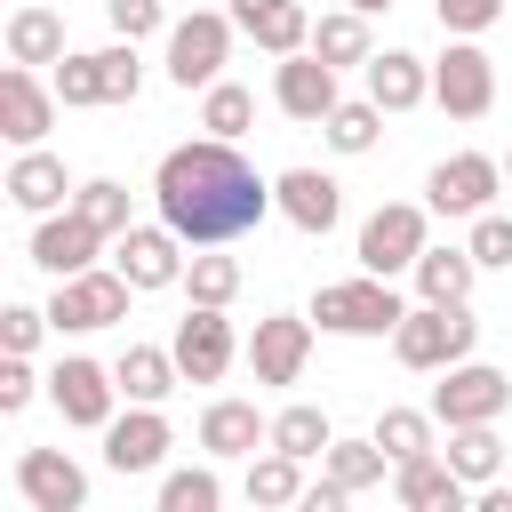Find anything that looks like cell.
<instances>
[{
    "instance_id": "47",
    "label": "cell",
    "mask_w": 512,
    "mask_h": 512,
    "mask_svg": "<svg viewBox=\"0 0 512 512\" xmlns=\"http://www.w3.org/2000/svg\"><path fill=\"white\" fill-rule=\"evenodd\" d=\"M480 512H512V488H496V480H488V488H480Z\"/></svg>"
},
{
    "instance_id": "42",
    "label": "cell",
    "mask_w": 512,
    "mask_h": 512,
    "mask_svg": "<svg viewBox=\"0 0 512 512\" xmlns=\"http://www.w3.org/2000/svg\"><path fill=\"white\" fill-rule=\"evenodd\" d=\"M432 8H440V32H448V40H480V32L504 16V0H432Z\"/></svg>"
},
{
    "instance_id": "8",
    "label": "cell",
    "mask_w": 512,
    "mask_h": 512,
    "mask_svg": "<svg viewBox=\"0 0 512 512\" xmlns=\"http://www.w3.org/2000/svg\"><path fill=\"white\" fill-rule=\"evenodd\" d=\"M424 216H432V208H416V200H384V208L360 224V272H384V280H392V272H416V256L432 248V240H424Z\"/></svg>"
},
{
    "instance_id": "4",
    "label": "cell",
    "mask_w": 512,
    "mask_h": 512,
    "mask_svg": "<svg viewBox=\"0 0 512 512\" xmlns=\"http://www.w3.org/2000/svg\"><path fill=\"white\" fill-rule=\"evenodd\" d=\"M232 8L216 16V8H192V16H176L168 24V80L192 96V88H216L224 80V56H232Z\"/></svg>"
},
{
    "instance_id": "16",
    "label": "cell",
    "mask_w": 512,
    "mask_h": 512,
    "mask_svg": "<svg viewBox=\"0 0 512 512\" xmlns=\"http://www.w3.org/2000/svg\"><path fill=\"white\" fill-rule=\"evenodd\" d=\"M56 104H64V96H56V88H40V72H32V64H8V72H0V136H8L16 152H24V144H40V136L56 128Z\"/></svg>"
},
{
    "instance_id": "36",
    "label": "cell",
    "mask_w": 512,
    "mask_h": 512,
    "mask_svg": "<svg viewBox=\"0 0 512 512\" xmlns=\"http://www.w3.org/2000/svg\"><path fill=\"white\" fill-rule=\"evenodd\" d=\"M72 208H80L104 240H120V232H128V184H120V176H88V184L72 192Z\"/></svg>"
},
{
    "instance_id": "20",
    "label": "cell",
    "mask_w": 512,
    "mask_h": 512,
    "mask_svg": "<svg viewBox=\"0 0 512 512\" xmlns=\"http://www.w3.org/2000/svg\"><path fill=\"white\" fill-rule=\"evenodd\" d=\"M272 192H280V216L296 224V232H336V216H344V184L336 176H320V168H288V176H272Z\"/></svg>"
},
{
    "instance_id": "29",
    "label": "cell",
    "mask_w": 512,
    "mask_h": 512,
    "mask_svg": "<svg viewBox=\"0 0 512 512\" xmlns=\"http://www.w3.org/2000/svg\"><path fill=\"white\" fill-rule=\"evenodd\" d=\"M320 136H328V152L360 160V152H376V136H384V104H376V96H360V104H336V112L320 120Z\"/></svg>"
},
{
    "instance_id": "34",
    "label": "cell",
    "mask_w": 512,
    "mask_h": 512,
    "mask_svg": "<svg viewBox=\"0 0 512 512\" xmlns=\"http://www.w3.org/2000/svg\"><path fill=\"white\" fill-rule=\"evenodd\" d=\"M248 120H256V96L240 88V80H216V88H200V128L208 136H248Z\"/></svg>"
},
{
    "instance_id": "46",
    "label": "cell",
    "mask_w": 512,
    "mask_h": 512,
    "mask_svg": "<svg viewBox=\"0 0 512 512\" xmlns=\"http://www.w3.org/2000/svg\"><path fill=\"white\" fill-rule=\"evenodd\" d=\"M344 504H352V496H344V488H336L328 472H320V480L304 488V512H344Z\"/></svg>"
},
{
    "instance_id": "49",
    "label": "cell",
    "mask_w": 512,
    "mask_h": 512,
    "mask_svg": "<svg viewBox=\"0 0 512 512\" xmlns=\"http://www.w3.org/2000/svg\"><path fill=\"white\" fill-rule=\"evenodd\" d=\"M504 176H512V160H504Z\"/></svg>"
},
{
    "instance_id": "2",
    "label": "cell",
    "mask_w": 512,
    "mask_h": 512,
    "mask_svg": "<svg viewBox=\"0 0 512 512\" xmlns=\"http://www.w3.org/2000/svg\"><path fill=\"white\" fill-rule=\"evenodd\" d=\"M472 344H480V320L464 304H408V320L392 328V352L416 376H440V368L472 360Z\"/></svg>"
},
{
    "instance_id": "17",
    "label": "cell",
    "mask_w": 512,
    "mask_h": 512,
    "mask_svg": "<svg viewBox=\"0 0 512 512\" xmlns=\"http://www.w3.org/2000/svg\"><path fill=\"white\" fill-rule=\"evenodd\" d=\"M304 360H312V320H296V312H264L256 336H248V368H256V384H296Z\"/></svg>"
},
{
    "instance_id": "3",
    "label": "cell",
    "mask_w": 512,
    "mask_h": 512,
    "mask_svg": "<svg viewBox=\"0 0 512 512\" xmlns=\"http://www.w3.org/2000/svg\"><path fill=\"white\" fill-rule=\"evenodd\" d=\"M312 320H320L328 336H392V328L408 320V304H400V288H392L384 272H360V280H320Z\"/></svg>"
},
{
    "instance_id": "33",
    "label": "cell",
    "mask_w": 512,
    "mask_h": 512,
    "mask_svg": "<svg viewBox=\"0 0 512 512\" xmlns=\"http://www.w3.org/2000/svg\"><path fill=\"white\" fill-rule=\"evenodd\" d=\"M328 440H336V424H328L312 400H296V408H280V416H272V448H288V456H304V464H312V456H328Z\"/></svg>"
},
{
    "instance_id": "25",
    "label": "cell",
    "mask_w": 512,
    "mask_h": 512,
    "mask_svg": "<svg viewBox=\"0 0 512 512\" xmlns=\"http://www.w3.org/2000/svg\"><path fill=\"white\" fill-rule=\"evenodd\" d=\"M472 280H480V256L472 248H424L416 256V296L424 304H464Z\"/></svg>"
},
{
    "instance_id": "9",
    "label": "cell",
    "mask_w": 512,
    "mask_h": 512,
    "mask_svg": "<svg viewBox=\"0 0 512 512\" xmlns=\"http://www.w3.org/2000/svg\"><path fill=\"white\" fill-rule=\"evenodd\" d=\"M168 352H176V368H184V384H216V376H224V368H232V360H240L248 344L232 336V320H224V304H192V312L176 320V344H168Z\"/></svg>"
},
{
    "instance_id": "45",
    "label": "cell",
    "mask_w": 512,
    "mask_h": 512,
    "mask_svg": "<svg viewBox=\"0 0 512 512\" xmlns=\"http://www.w3.org/2000/svg\"><path fill=\"white\" fill-rule=\"evenodd\" d=\"M48 328H56L48 312H32V304H8V312H0V352H32Z\"/></svg>"
},
{
    "instance_id": "10",
    "label": "cell",
    "mask_w": 512,
    "mask_h": 512,
    "mask_svg": "<svg viewBox=\"0 0 512 512\" xmlns=\"http://www.w3.org/2000/svg\"><path fill=\"white\" fill-rule=\"evenodd\" d=\"M48 400H56V416L64 424H80V432H104L112 424V400H120V376L104 368V360H56L48 368Z\"/></svg>"
},
{
    "instance_id": "28",
    "label": "cell",
    "mask_w": 512,
    "mask_h": 512,
    "mask_svg": "<svg viewBox=\"0 0 512 512\" xmlns=\"http://www.w3.org/2000/svg\"><path fill=\"white\" fill-rule=\"evenodd\" d=\"M304 456H288V448H272L264 440V456H248V504H304Z\"/></svg>"
},
{
    "instance_id": "40",
    "label": "cell",
    "mask_w": 512,
    "mask_h": 512,
    "mask_svg": "<svg viewBox=\"0 0 512 512\" xmlns=\"http://www.w3.org/2000/svg\"><path fill=\"white\" fill-rule=\"evenodd\" d=\"M56 96H64L72 112H80V104H104V64H96V56H72V48H64V64H56Z\"/></svg>"
},
{
    "instance_id": "6",
    "label": "cell",
    "mask_w": 512,
    "mask_h": 512,
    "mask_svg": "<svg viewBox=\"0 0 512 512\" xmlns=\"http://www.w3.org/2000/svg\"><path fill=\"white\" fill-rule=\"evenodd\" d=\"M128 272L112 264V272H72V280H56V296H48V320L64 328V336H88V328H112V320H128Z\"/></svg>"
},
{
    "instance_id": "1",
    "label": "cell",
    "mask_w": 512,
    "mask_h": 512,
    "mask_svg": "<svg viewBox=\"0 0 512 512\" xmlns=\"http://www.w3.org/2000/svg\"><path fill=\"white\" fill-rule=\"evenodd\" d=\"M152 200H160V224L184 232V248H224V240L256 232V224L280 208V192L256 176V160H248L232 136H200V144L160 152Z\"/></svg>"
},
{
    "instance_id": "27",
    "label": "cell",
    "mask_w": 512,
    "mask_h": 512,
    "mask_svg": "<svg viewBox=\"0 0 512 512\" xmlns=\"http://www.w3.org/2000/svg\"><path fill=\"white\" fill-rule=\"evenodd\" d=\"M8 64H64V16L56 8H16L8 16Z\"/></svg>"
},
{
    "instance_id": "24",
    "label": "cell",
    "mask_w": 512,
    "mask_h": 512,
    "mask_svg": "<svg viewBox=\"0 0 512 512\" xmlns=\"http://www.w3.org/2000/svg\"><path fill=\"white\" fill-rule=\"evenodd\" d=\"M360 72H368V96H376L384 112H416V104L432 96V64L408 56V48H384V56H368Z\"/></svg>"
},
{
    "instance_id": "5",
    "label": "cell",
    "mask_w": 512,
    "mask_h": 512,
    "mask_svg": "<svg viewBox=\"0 0 512 512\" xmlns=\"http://www.w3.org/2000/svg\"><path fill=\"white\" fill-rule=\"evenodd\" d=\"M432 104L448 120H488V104H496V56L480 40H448L440 64H432Z\"/></svg>"
},
{
    "instance_id": "23",
    "label": "cell",
    "mask_w": 512,
    "mask_h": 512,
    "mask_svg": "<svg viewBox=\"0 0 512 512\" xmlns=\"http://www.w3.org/2000/svg\"><path fill=\"white\" fill-rule=\"evenodd\" d=\"M272 440V416H256V400H208L200 408V448L208 456H256Z\"/></svg>"
},
{
    "instance_id": "11",
    "label": "cell",
    "mask_w": 512,
    "mask_h": 512,
    "mask_svg": "<svg viewBox=\"0 0 512 512\" xmlns=\"http://www.w3.org/2000/svg\"><path fill=\"white\" fill-rule=\"evenodd\" d=\"M496 184H504V160L456 152V160H440V168L424 176V208H432V216H480V208L496 200Z\"/></svg>"
},
{
    "instance_id": "13",
    "label": "cell",
    "mask_w": 512,
    "mask_h": 512,
    "mask_svg": "<svg viewBox=\"0 0 512 512\" xmlns=\"http://www.w3.org/2000/svg\"><path fill=\"white\" fill-rule=\"evenodd\" d=\"M112 264L136 280V288H176L184 280V232L176 224H128L112 240Z\"/></svg>"
},
{
    "instance_id": "43",
    "label": "cell",
    "mask_w": 512,
    "mask_h": 512,
    "mask_svg": "<svg viewBox=\"0 0 512 512\" xmlns=\"http://www.w3.org/2000/svg\"><path fill=\"white\" fill-rule=\"evenodd\" d=\"M104 16H112V40H152V32L168 24L160 0H104Z\"/></svg>"
},
{
    "instance_id": "44",
    "label": "cell",
    "mask_w": 512,
    "mask_h": 512,
    "mask_svg": "<svg viewBox=\"0 0 512 512\" xmlns=\"http://www.w3.org/2000/svg\"><path fill=\"white\" fill-rule=\"evenodd\" d=\"M32 392H40L32 352H8V360H0V416H24V408H32Z\"/></svg>"
},
{
    "instance_id": "38",
    "label": "cell",
    "mask_w": 512,
    "mask_h": 512,
    "mask_svg": "<svg viewBox=\"0 0 512 512\" xmlns=\"http://www.w3.org/2000/svg\"><path fill=\"white\" fill-rule=\"evenodd\" d=\"M224 504V480L208 472V464H192V472H168L160 480V512H216Z\"/></svg>"
},
{
    "instance_id": "26",
    "label": "cell",
    "mask_w": 512,
    "mask_h": 512,
    "mask_svg": "<svg viewBox=\"0 0 512 512\" xmlns=\"http://www.w3.org/2000/svg\"><path fill=\"white\" fill-rule=\"evenodd\" d=\"M112 376H120V392H128V400H152V408H160V400L184 384L176 352H160V344H128V352L112 360Z\"/></svg>"
},
{
    "instance_id": "7",
    "label": "cell",
    "mask_w": 512,
    "mask_h": 512,
    "mask_svg": "<svg viewBox=\"0 0 512 512\" xmlns=\"http://www.w3.org/2000/svg\"><path fill=\"white\" fill-rule=\"evenodd\" d=\"M504 408H512V376L488 368V360H456V368H440V384H432V416H440V424H496Z\"/></svg>"
},
{
    "instance_id": "12",
    "label": "cell",
    "mask_w": 512,
    "mask_h": 512,
    "mask_svg": "<svg viewBox=\"0 0 512 512\" xmlns=\"http://www.w3.org/2000/svg\"><path fill=\"white\" fill-rule=\"evenodd\" d=\"M272 104L288 112V120H304V128H320L344 96H336V64L328 56H312V48H296V56H280V72H272Z\"/></svg>"
},
{
    "instance_id": "41",
    "label": "cell",
    "mask_w": 512,
    "mask_h": 512,
    "mask_svg": "<svg viewBox=\"0 0 512 512\" xmlns=\"http://www.w3.org/2000/svg\"><path fill=\"white\" fill-rule=\"evenodd\" d=\"M472 256H480V272H496V264H512V216H496V208H480L472 216V240H464Z\"/></svg>"
},
{
    "instance_id": "37",
    "label": "cell",
    "mask_w": 512,
    "mask_h": 512,
    "mask_svg": "<svg viewBox=\"0 0 512 512\" xmlns=\"http://www.w3.org/2000/svg\"><path fill=\"white\" fill-rule=\"evenodd\" d=\"M184 288H192V304H232L240 296V264L216 256V248H192L184 256Z\"/></svg>"
},
{
    "instance_id": "39",
    "label": "cell",
    "mask_w": 512,
    "mask_h": 512,
    "mask_svg": "<svg viewBox=\"0 0 512 512\" xmlns=\"http://www.w3.org/2000/svg\"><path fill=\"white\" fill-rule=\"evenodd\" d=\"M96 64H104V104H136V88H144L136 40H112V48H96Z\"/></svg>"
},
{
    "instance_id": "14",
    "label": "cell",
    "mask_w": 512,
    "mask_h": 512,
    "mask_svg": "<svg viewBox=\"0 0 512 512\" xmlns=\"http://www.w3.org/2000/svg\"><path fill=\"white\" fill-rule=\"evenodd\" d=\"M168 416L152 408V400H128V416H112L104 424V464L128 480V472H160V456H168Z\"/></svg>"
},
{
    "instance_id": "30",
    "label": "cell",
    "mask_w": 512,
    "mask_h": 512,
    "mask_svg": "<svg viewBox=\"0 0 512 512\" xmlns=\"http://www.w3.org/2000/svg\"><path fill=\"white\" fill-rule=\"evenodd\" d=\"M472 488H488L496 480V464H504V440H496V424H448V448H440Z\"/></svg>"
},
{
    "instance_id": "21",
    "label": "cell",
    "mask_w": 512,
    "mask_h": 512,
    "mask_svg": "<svg viewBox=\"0 0 512 512\" xmlns=\"http://www.w3.org/2000/svg\"><path fill=\"white\" fill-rule=\"evenodd\" d=\"M232 24H240L264 56H296V48H312V16H304V0H232Z\"/></svg>"
},
{
    "instance_id": "31",
    "label": "cell",
    "mask_w": 512,
    "mask_h": 512,
    "mask_svg": "<svg viewBox=\"0 0 512 512\" xmlns=\"http://www.w3.org/2000/svg\"><path fill=\"white\" fill-rule=\"evenodd\" d=\"M384 464H392V456L376 448V432H368V440H328V456H320V472H328V480H336L344 496L376 488V480H384Z\"/></svg>"
},
{
    "instance_id": "15",
    "label": "cell",
    "mask_w": 512,
    "mask_h": 512,
    "mask_svg": "<svg viewBox=\"0 0 512 512\" xmlns=\"http://www.w3.org/2000/svg\"><path fill=\"white\" fill-rule=\"evenodd\" d=\"M392 496H400V512H464V504H472V480H464L440 448H424V456L392 464Z\"/></svg>"
},
{
    "instance_id": "48",
    "label": "cell",
    "mask_w": 512,
    "mask_h": 512,
    "mask_svg": "<svg viewBox=\"0 0 512 512\" xmlns=\"http://www.w3.org/2000/svg\"><path fill=\"white\" fill-rule=\"evenodd\" d=\"M352 8H360V16H376V8H392V0H352Z\"/></svg>"
},
{
    "instance_id": "22",
    "label": "cell",
    "mask_w": 512,
    "mask_h": 512,
    "mask_svg": "<svg viewBox=\"0 0 512 512\" xmlns=\"http://www.w3.org/2000/svg\"><path fill=\"white\" fill-rule=\"evenodd\" d=\"M72 192H80V184L64 176V160H56V152H40V144H24V152H16V168H8V200H16L24 216H56Z\"/></svg>"
},
{
    "instance_id": "32",
    "label": "cell",
    "mask_w": 512,
    "mask_h": 512,
    "mask_svg": "<svg viewBox=\"0 0 512 512\" xmlns=\"http://www.w3.org/2000/svg\"><path fill=\"white\" fill-rule=\"evenodd\" d=\"M312 56H328L336 72H344V64H368V56H376V48H368V16H360V8L320 16V24H312Z\"/></svg>"
},
{
    "instance_id": "18",
    "label": "cell",
    "mask_w": 512,
    "mask_h": 512,
    "mask_svg": "<svg viewBox=\"0 0 512 512\" xmlns=\"http://www.w3.org/2000/svg\"><path fill=\"white\" fill-rule=\"evenodd\" d=\"M16 488H24L32 512H80L88 504V472L64 448H24L16 456Z\"/></svg>"
},
{
    "instance_id": "19",
    "label": "cell",
    "mask_w": 512,
    "mask_h": 512,
    "mask_svg": "<svg viewBox=\"0 0 512 512\" xmlns=\"http://www.w3.org/2000/svg\"><path fill=\"white\" fill-rule=\"evenodd\" d=\"M96 248H104V232H96L80 208H64V216H40V224H32V264H40L48 280L88 272V264H96Z\"/></svg>"
},
{
    "instance_id": "35",
    "label": "cell",
    "mask_w": 512,
    "mask_h": 512,
    "mask_svg": "<svg viewBox=\"0 0 512 512\" xmlns=\"http://www.w3.org/2000/svg\"><path fill=\"white\" fill-rule=\"evenodd\" d=\"M432 424H440L432 408H384V416H376V448H384L392 464H408V456L432 448Z\"/></svg>"
}]
</instances>
